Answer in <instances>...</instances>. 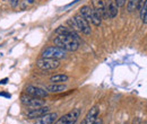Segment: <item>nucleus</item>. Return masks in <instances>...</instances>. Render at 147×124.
<instances>
[{
    "mask_svg": "<svg viewBox=\"0 0 147 124\" xmlns=\"http://www.w3.org/2000/svg\"><path fill=\"white\" fill-rule=\"evenodd\" d=\"M8 3L13 7V8H16L17 6H18L19 3V0H8Z\"/></svg>",
    "mask_w": 147,
    "mask_h": 124,
    "instance_id": "aec40b11",
    "label": "nucleus"
},
{
    "mask_svg": "<svg viewBox=\"0 0 147 124\" xmlns=\"http://www.w3.org/2000/svg\"><path fill=\"white\" fill-rule=\"evenodd\" d=\"M142 20H143L144 24H147V11H146V14H145V16H144V18H143Z\"/></svg>",
    "mask_w": 147,
    "mask_h": 124,
    "instance_id": "393cba45",
    "label": "nucleus"
},
{
    "mask_svg": "<svg viewBox=\"0 0 147 124\" xmlns=\"http://www.w3.org/2000/svg\"><path fill=\"white\" fill-rule=\"evenodd\" d=\"M139 2H140V0H128L127 1V9H128L129 13H132V11L137 10Z\"/></svg>",
    "mask_w": 147,
    "mask_h": 124,
    "instance_id": "f3484780",
    "label": "nucleus"
},
{
    "mask_svg": "<svg viewBox=\"0 0 147 124\" xmlns=\"http://www.w3.org/2000/svg\"><path fill=\"white\" fill-rule=\"evenodd\" d=\"M50 112V107L49 106H41V107H36V108H32L30 111L26 112V117L30 119V120H33V119H38L43 115H45L47 113Z\"/></svg>",
    "mask_w": 147,
    "mask_h": 124,
    "instance_id": "0eeeda50",
    "label": "nucleus"
},
{
    "mask_svg": "<svg viewBox=\"0 0 147 124\" xmlns=\"http://www.w3.org/2000/svg\"><path fill=\"white\" fill-rule=\"evenodd\" d=\"M92 8L101 16L102 19H108L104 0H92Z\"/></svg>",
    "mask_w": 147,
    "mask_h": 124,
    "instance_id": "6e6552de",
    "label": "nucleus"
},
{
    "mask_svg": "<svg viewBox=\"0 0 147 124\" xmlns=\"http://www.w3.org/2000/svg\"><path fill=\"white\" fill-rule=\"evenodd\" d=\"M93 11H94V10H93V8L91 7V6H88V5H85V6H83V7L79 9V14L85 18L88 23H91V21H92Z\"/></svg>",
    "mask_w": 147,
    "mask_h": 124,
    "instance_id": "2eb2a0df",
    "label": "nucleus"
},
{
    "mask_svg": "<svg viewBox=\"0 0 147 124\" xmlns=\"http://www.w3.org/2000/svg\"><path fill=\"white\" fill-rule=\"evenodd\" d=\"M68 80H69V77L65 73H57L50 77L51 84H65Z\"/></svg>",
    "mask_w": 147,
    "mask_h": 124,
    "instance_id": "dca6fc26",
    "label": "nucleus"
},
{
    "mask_svg": "<svg viewBox=\"0 0 147 124\" xmlns=\"http://www.w3.org/2000/svg\"><path fill=\"white\" fill-rule=\"evenodd\" d=\"M67 23H68V25L70 26V28H73L74 31H76V32H79L78 25H77V23H76V20H75V18L74 17L69 18V19L67 20Z\"/></svg>",
    "mask_w": 147,
    "mask_h": 124,
    "instance_id": "6ab92c4d",
    "label": "nucleus"
},
{
    "mask_svg": "<svg viewBox=\"0 0 147 124\" xmlns=\"http://www.w3.org/2000/svg\"><path fill=\"white\" fill-rule=\"evenodd\" d=\"M79 124H86V122H85V120H83V121H82Z\"/></svg>",
    "mask_w": 147,
    "mask_h": 124,
    "instance_id": "cd10ccee",
    "label": "nucleus"
},
{
    "mask_svg": "<svg viewBox=\"0 0 147 124\" xmlns=\"http://www.w3.org/2000/svg\"><path fill=\"white\" fill-rule=\"evenodd\" d=\"M55 34L58 35H65V36H69V37H73L75 40L79 41V37L76 31H74L73 28L70 27H66V26H59L57 29H55Z\"/></svg>",
    "mask_w": 147,
    "mask_h": 124,
    "instance_id": "9d476101",
    "label": "nucleus"
},
{
    "mask_svg": "<svg viewBox=\"0 0 147 124\" xmlns=\"http://www.w3.org/2000/svg\"><path fill=\"white\" fill-rule=\"evenodd\" d=\"M67 55V51L58 48V46H49L47 48L42 54H41V58H47V59H55V60H61V59H65Z\"/></svg>",
    "mask_w": 147,
    "mask_h": 124,
    "instance_id": "f03ea898",
    "label": "nucleus"
},
{
    "mask_svg": "<svg viewBox=\"0 0 147 124\" xmlns=\"http://www.w3.org/2000/svg\"><path fill=\"white\" fill-rule=\"evenodd\" d=\"M34 1H35V0H24V6H26V5H27V6H28V5H32Z\"/></svg>",
    "mask_w": 147,
    "mask_h": 124,
    "instance_id": "5701e85b",
    "label": "nucleus"
},
{
    "mask_svg": "<svg viewBox=\"0 0 147 124\" xmlns=\"http://www.w3.org/2000/svg\"><path fill=\"white\" fill-rule=\"evenodd\" d=\"M20 102L23 105L30 107V109L32 108H36V107H41L45 105V102L42 98H36L33 96H30L27 94H23L20 96Z\"/></svg>",
    "mask_w": 147,
    "mask_h": 124,
    "instance_id": "7ed1b4c3",
    "label": "nucleus"
},
{
    "mask_svg": "<svg viewBox=\"0 0 147 124\" xmlns=\"http://www.w3.org/2000/svg\"><path fill=\"white\" fill-rule=\"evenodd\" d=\"M137 10H139L140 18L143 19L144 16H145V14H146V11H147V0H140V2H139V5H138V9H137Z\"/></svg>",
    "mask_w": 147,
    "mask_h": 124,
    "instance_id": "a211bd4d",
    "label": "nucleus"
},
{
    "mask_svg": "<svg viewBox=\"0 0 147 124\" xmlns=\"http://www.w3.org/2000/svg\"><path fill=\"white\" fill-rule=\"evenodd\" d=\"M0 95H1V96H6V97H10V95H8V94H3V92H1Z\"/></svg>",
    "mask_w": 147,
    "mask_h": 124,
    "instance_id": "a878e982",
    "label": "nucleus"
},
{
    "mask_svg": "<svg viewBox=\"0 0 147 124\" xmlns=\"http://www.w3.org/2000/svg\"><path fill=\"white\" fill-rule=\"evenodd\" d=\"M6 82H7V79H3V80L0 81V84H6Z\"/></svg>",
    "mask_w": 147,
    "mask_h": 124,
    "instance_id": "bb28decb",
    "label": "nucleus"
},
{
    "mask_svg": "<svg viewBox=\"0 0 147 124\" xmlns=\"http://www.w3.org/2000/svg\"><path fill=\"white\" fill-rule=\"evenodd\" d=\"M57 119H58V114L57 113H50L49 112L45 115L36 119L34 124H53Z\"/></svg>",
    "mask_w": 147,
    "mask_h": 124,
    "instance_id": "f8f14e48",
    "label": "nucleus"
},
{
    "mask_svg": "<svg viewBox=\"0 0 147 124\" xmlns=\"http://www.w3.org/2000/svg\"><path fill=\"white\" fill-rule=\"evenodd\" d=\"M114 2L117 3V6H118V7H123V6L126 5L127 0H114Z\"/></svg>",
    "mask_w": 147,
    "mask_h": 124,
    "instance_id": "412c9836",
    "label": "nucleus"
},
{
    "mask_svg": "<svg viewBox=\"0 0 147 124\" xmlns=\"http://www.w3.org/2000/svg\"><path fill=\"white\" fill-rule=\"evenodd\" d=\"M53 124H66L65 122V117H63V115L61 116V117H59V119H57L55 121V123Z\"/></svg>",
    "mask_w": 147,
    "mask_h": 124,
    "instance_id": "4be33fe9",
    "label": "nucleus"
},
{
    "mask_svg": "<svg viewBox=\"0 0 147 124\" xmlns=\"http://www.w3.org/2000/svg\"><path fill=\"white\" fill-rule=\"evenodd\" d=\"M25 94H27L30 96H33V97H36V98H45V97H48L49 92L45 89L33 86V85H28L25 88Z\"/></svg>",
    "mask_w": 147,
    "mask_h": 124,
    "instance_id": "423d86ee",
    "label": "nucleus"
},
{
    "mask_svg": "<svg viewBox=\"0 0 147 124\" xmlns=\"http://www.w3.org/2000/svg\"><path fill=\"white\" fill-rule=\"evenodd\" d=\"M97 117H98V108L96 106H94L88 111V113H87V115H86V117L84 120H85L86 124H93Z\"/></svg>",
    "mask_w": 147,
    "mask_h": 124,
    "instance_id": "4468645a",
    "label": "nucleus"
},
{
    "mask_svg": "<svg viewBox=\"0 0 147 124\" xmlns=\"http://www.w3.org/2000/svg\"><path fill=\"white\" fill-rule=\"evenodd\" d=\"M55 46L65 50V51H69V52H74L77 51L79 48V41L75 40L73 37L65 35H58L55 37L53 40Z\"/></svg>",
    "mask_w": 147,
    "mask_h": 124,
    "instance_id": "f257e3e1",
    "label": "nucleus"
},
{
    "mask_svg": "<svg viewBox=\"0 0 147 124\" xmlns=\"http://www.w3.org/2000/svg\"><path fill=\"white\" fill-rule=\"evenodd\" d=\"M60 66V61L55 59H47V58H41L36 61V67L43 71L55 70Z\"/></svg>",
    "mask_w": 147,
    "mask_h": 124,
    "instance_id": "20e7f679",
    "label": "nucleus"
},
{
    "mask_svg": "<svg viewBox=\"0 0 147 124\" xmlns=\"http://www.w3.org/2000/svg\"><path fill=\"white\" fill-rule=\"evenodd\" d=\"M45 90L51 94H59L67 90V86L65 84H50L45 86Z\"/></svg>",
    "mask_w": 147,
    "mask_h": 124,
    "instance_id": "ddd939ff",
    "label": "nucleus"
},
{
    "mask_svg": "<svg viewBox=\"0 0 147 124\" xmlns=\"http://www.w3.org/2000/svg\"><path fill=\"white\" fill-rule=\"evenodd\" d=\"M93 124H103V121H102V119L101 117H97L96 120H95V122Z\"/></svg>",
    "mask_w": 147,
    "mask_h": 124,
    "instance_id": "b1692460",
    "label": "nucleus"
},
{
    "mask_svg": "<svg viewBox=\"0 0 147 124\" xmlns=\"http://www.w3.org/2000/svg\"><path fill=\"white\" fill-rule=\"evenodd\" d=\"M105 2V9H107V15L108 18H114L118 16L119 13V7L114 2V0H104Z\"/></svg>",
    "mask_w": 147,
    "mask_h": 124,
    "instance_id": "1a4fd4ad",
    "label": "nucleus"
},
{
    "mask_svg": "<svg viewBox=\"0 0 147 124\" xmlns=\"http://www.w3.org/2000/svg\"><path fill=\"white\" fill-rule=\"evenodd\" d=\"M79 116H80V108H74L73 111L63 115L66 124H76Z\"/></svg>",
    "mask_w": 147,
    "mask_h": 124,
    "instance_id": "9b49d317",
    "label": "nucleus"
},
{
    "mask_svg": "<svg viewBox=\"0 0 147 124\" xmlns=\"http://www.w3.org/2000/svg\"><path fill=\"white\" fill-rule=\"evenodd\" d=\"M77 25H78V28H79V32H82L84 35H91L92 34V29H91V26H90V23L83 17L80 14H77L76 16H74Z\"/></svg>",
    "mask_w": 147,
    "mask_h": 124,
    "instance_id": "39448f33",
    "label": "nucleus"
}]
</instances>
